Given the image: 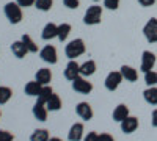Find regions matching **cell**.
I'll return each instance as SVG.
<instances>
[{
	"mask_svg": "<svg viewBox=\"0 0 157 141\" xmlns=\"http://www.w3.org/2000/svg\"><path fill=\"white\" fill-rule=\"evenodd\" d=\"M151 122H152L154 127H157V108L152 111V119H151Z\"/></svg>",
	"mask_w": 157,
	"mask_h": 141,
	"instance_id": "8d00e7d4",
	"label": "cell"
},
{
	"mask_svg": "<svg viewBox=\"0 0 157 141\" xmlns=\"http://www.w3.org/2000/svg\"><path fill=\"white\" fill-rule=\"evenodd\" d=\"M121 74H123V79H126V82H130V83H134V82H137V79H138V72H137V69H134L132 66H121V71H120Z\"/></svg>",
	"mask_w": 157,
	"mask_h": 141,
	"instance_id": "e0dca14e",
	"label": "cell"
},
{
	"mask_svg": "<svg viewBox=\"0 0 157 141\" xmlns=\"http://www.w3.org/2000/svg\"><path fill=\"white\" fill-rule=\"evenodd\" d=\"M99 141H115V139H113V136H112L110 133H105V132H104V133L99 135Z\"/></svg>",
	"mask_w": 157,
	"mask_h": 141,
	"instance_id": "e575fe53",
	"label": "cell"
},
{
	"mask_svg": "<svg viewBox=\"0 0 157 141\" xmlns=\"http://www.w3.org/2000/svg\"><path fill=\"white\" fill-rule=\"evenodd\" d=\"M22 41H24L25 47L29 49V52H32V54H36V52H38V46L35 44V41L32 39L29 35H24V36H22Z\"/></svg>",
	"mask_w": 157,
	"mask_h": 141,
	"instance_id": "4316f807",
	"label": "cell"
},
{
	"mask_svg": "<svg viewBox=\"0 0 157 141\" xmlns=\"http://www.w3.org/2000/svg\"><path fill=\"white\" fill-rule=\"evenodd\" d=\"M78 75H80V65H78L77 61L71 60L66 65V69H64V79L72 82L75 77H78Z\"/></svg>",
	"mask_w": 157,
	"mask_h": 141,
	"instance_id": "9c48e42d",
	"label": "cell"
},
{
	"mask_svg": "<svg viewBox=\"0 0 157 141\" xmlns=\"http://www.w3.org/2000/svg\"><path fill=\"white\" fill-rule=\"evenodd\" d=\"M35 80L39 82L43 86H44V85H49L50 80H52V72H50V69H47V68L38 69V72H36V75H35Z\"/></svg>",
	"mask_w": 157,
	"mask_h": 141,
	"instance_id": "9a60e30c",
	"label": "cell"
},
{
	"mask_svg": "<svg viewBox=\"0 0 157 141\" xmlns=\"http://www.w3.org/2000/svg\"><path fill=\"white\" fill-rule=\"evenodd\" d=\"M41 88H43L41 83L36 82V80H33V82H29L27 85H25L24 91H25V94H27V96H38L39 91H41Z\"/></svg>",
	"mask_w": 157,
	"mask_h": 141,
	"instance_id": "44dd1931",
	"label": "cell"
},
{
	"mask_svg": "<svg viewBox=\"0 0 157 141\" xmlns=\"http://www.w3.org/2000/svg\"><path fill=\"white\" fill-rule=\"evenodd\" d=\"M143 35L148 39V43H157V19L155 17H151L146 25L143 27Z\"/></svg>",
	"mask_w": 157,
	"mask_h": 141,
	"instance_id": "5b68a950",
	"label": "cell"
},
{
	"mask_svg": "<svg viewBox=\"0 0 157 141\" xmlns=\"http://www.w3.org/2000/svg\"><path fill=\"white\" fill-rule=\"evenodd\" d=\"M39 57H41L43 61L49 63V65H55V63L58 61L57 49L54 46H44L41 50H39Z\"/></svg>",
	"mask_w": 157,
	"mask_h": 141,
	"instance_id": "8992f818",
	"label": "cell"
},
{
	"mask_svg": "<svg viewBox=\"0 0 157 141\" xmlns=\"http://www.w3.org/2000/svg\"><path fill=\"white\" fill-rule=\"evenodd\" d=\"M120 124H121V130L124 133H132V132H135L138 129V119L135 116H130V114L126 119H123Z\"/></svg>",
	"mask_w": 157,
	"mask_h": 141,
	"instance_id": "8fae6325",
	"label": "cell"
},
{
	"mask_svg": "<svg viewBox=\"0 0 157 141\" xmlns=\"http://www.w3.org/2000/svg\"><path fill=\"white\" fill-rule=\"evenodd\" d=\"M57 36H58V25L52 24V22L46 24V27L43 28V33H41L43 39L44 41H50V39H54V38H57Z\"/></svg>",
	"mask_w": 157,
	"mask_h": 141,
	"instance_id": "4fadbf2b",
	"label": "cell"
},
{
	"mask_svg": "<svg viewBox=\"0 0 157 141\" xmlns=\"http://www.w3.org/2000/svg\"><path fill=\"white\" fill-rule=\"evenodd\" d=\"M46 107H47L49 111H58L61 108V99H60V96L58 94H52L50 99L46 102Z\"/></svg>",
	"mask_w": 157,
	"mask_h": 141,
	"instance_id": "7402d4cb",
	"label": "cell"
},
{
	"mask_svg": "<svg viewBox=\"0 0 157 141\" xmlns=\"http://www.w3.org/2000/svg\"><path fill=\"white\" fill-rule=\"evenodd\" d=\"M143 97L148 102L149 105H157V88L155 86H149L143 91Z\"/></svg>",
	"mask_w": 157,
	"mask_h": 141,
	"instance_id": "ffe728a7",
	"label": "cell"
},
{
	"mask_svg": "<svg viewBox=\"0 0 157 141\" xmlns=\"http://www.w3.org/2000/svg\"><path fill=\"white\" fill-rule=\"evenodd\" d=\"M145 83H146L148 86L157 85V72H154V71L145 72Z\"/></svg>",
	"mask_w": 157,
	"mask_h": 141,
	"instance_id": "f1b7e54d",
	"label": "cell"
},
{
	"mask_svg": "<svg viewBox=\"0 0 157 141\" xmlns=\"http://www.w3.org/2000/svg\"><path fill=\"white\" fill-rule=\"evenodd\" d=\"M155 65V55L152 52H149V50H145L141 55V65H140V71L141 72H149L152 71Z\"/></svg>",
	"mask_w": 157,
	"mask_h": 141,
	"instance_id": "ba28073f",
	"label": "cell"
},
{
	"mask_svg": "<svg viewBox=\"0 0 157 141\" xmlns=\"http://www.w3.org/2000/svg\"><path fill=\"white\" fill-rule=\"evenodd\" d=\"M83 124L82 122H75L71 125V129L68 132V139L69 141H80L83 138Z\"/></svg>",
	"mask_w": 157,
	"mask_h": 141,
	"instance_id": "7c38bea8",
	"label": "cell"
},
{
	"mask_svg": "<svg viewBox=\"0 0 157 141\" xmlns=\"http://www.w3.org/2000/svg\"><path fill=\"white\" fill-rule=\"evenodd\" d=\"M5 16L11 24H19L22 20V6L17 5V2H8L3 8Z\"/></svg>",
	"mask_w": 157,
	"mask_h": 141,
	"instance_id": "7a4b0ae2",
	"label": "cell"
},
{
	"mask_svg": "<svg viewBox=\"0 0 157 141\" xmlns=\"http://www.w3.org/2000/svg\"><path fill=\"white\" fill-rule=\"evenodd\" d=\"M69 33H71V25L69 24H61V25H58V39L63 43V41H66L68 39V36H69Z\"/></svg>",
	"mask_w": 157,
	"mask_h": 141,
	"instance_id": "d4e9b609",
	"label": "cell"
},
{
	"mask_svg": "<svg viewBox=\"0 0 157 141\" xmlns=\"http://www.w3.org/2000/svg\"><path fill=\"white\" fill-rule=\"evenodd\" d=\"M83 141H99V133H96V132H88V135L83 138Z\"/></svg>",
	"mask_w": 157,
	"mask_h": 141,
	"instance_id": "d6a6232c",
	"label": "cell"
},
{
	"mask_svg": "<svg viewBox=\"0 0 157 141\" xmlns=\"http://www.w3.org/2000/svg\"><path fill=\"white\" fill-rule=\"evenodd\" d=\"M16 2H17V5H19V6H22V8H27V6L35 5L36 0H16Z\"/></svg>",
	"mask_w": 157,
	"mask_h": 141,
	"instance_id": "836d02e7",
	"label": "cell"
},
{
	"mask_svg": "<svg viewBox=\"0 0 157 141\" xmlns=\"http://www.w3.org/2000/svg\"><path fill=\"white\" fill-rule=\"evenodd\" d=\"M113 121H116V122H121L123 119H126L127 116H129V107L127 105H124V104H120L115 110H113Z\"/></svg>",
	"mask_w": 157,
	"mask_h": 141,
	"instance_id": "ac0fdd59",
	"label": "cell"
},
{
	"mask_svg": "<svg viewBox=\"0 0 157 141\" xmlns=\"http://www.w3.org/2000/svg\"><path fill=\"white\" fill-rule=\"evenodd\" d=\"M154 2H157V0H138V3L141 6H152Z\"/></svg>",
	"mask_w": 157,
	"mask_h": 141,
	"instance_id": "d590c367",
	"label": "cell"
},
{
	"mask_svg": "<svg viewBox=\"0 0 157 141\" xmlns=\"http://www.w3.org/2000/svg\"><path fill=\"white\" fill-rule=\"evenodd\" d=\"M96 72V63L93 60L85 61L83 65H80V75L82 77H90Z\"/></svg>",
	"mask_w": 157,
	"mask_h": 141,
	"instance_id": "d6986e66",
	"label": "cell"
},
{
	"mask_svg": "<svg viewBox=\"0 0 157 141\" xmlns=\"http://www.w3.org/2000/svg\"><path fill=\"white\" fill-rule=\"evenodd\" d=\"M94 2H99V0H94Z\"/></svg>",
	"mask_w": 157,
	"mask_h": 141,
	"instance_id": "ab89813d",
	"label": "cell"
},
{
	"mask_svg": "<svg viewBox=\"0 0 157 141\" xmlns=\"http://www.w3.org/2000/svg\"><path fill=\"white\" fill-rule=\"evenodd\" d=\"M14 136H13L11 132L8 130H0V141H13Z\"/></svg>",
	"mask_w": 157,
	"mask_h": 141,
	"instance_id": "1f68e13d",
	"label": "cell"
},
{
	"mask_svg": "<svg viewBox=\"0 0 157 141\" xmlns=\"http://www.w3.org/2000/svg\"><path fill=\"white\" fill-rule=\"evenodd\" d=\"M72 89L75 93H80V94H90L93 91V85H91V82H88L85 77L78 75L72 80Z\"/></svg>",
	"mask_w": 157,
	"mask_h": 141,
	"instance_id": "277c9868",
	"label": "cell"
},
{
	"mask_svg": "<svg viewBox=\"0 0 157 141\" xmlns=\"http://www.w3.org/2000/svg\"><path fill=\"white\" fill-rule=\"evenodd\" d=\"M63 3H64V6L69 8V9H77L78 5H80L78 0H63Z\"/></svg>",
	"mask_w": 157,
	"mask_h": 141,
	"instance_id": "4dcf8cb0",
	"label": "cell"
},
{
	"mask_svg": "<svg viewBox=\"0 0 157 141\" xmlns=\"http://www.w3.org/2000/svg\"><path fill=\"white\" fill-rule=\"evenodd\" d=\"M104 6L109 8V9H118L120 0H104Z\"/></svg>",
	"mask_w": 157,
	"mask_h": 141,
	"instance_id": "f546056e",
	"label": "cell"
},
{
	"mask_svg": "<svg viewBox=\"0 0 157 141\" xmlns=\"http://www.w3.org/2000/svg\"><path fill=\"white\" fill-rule=\"evenodd\" d=\"M49 141H63V139H60L58 136H52V138H49Z\"/></svg>",
	"mask_w": 157,
	"mask_h": 141,
	"instance_id": "74e56055",
	"label": "cell"
},
{
	"mask_svg": "<svg viewBox=\"0 0 157 141\" xmlns=\"http://www.w3.org/2000/svg\"><path fill=\"white\" fill-rule=\"evenodd\" d=\"M11 96H13L11 88H8V86H0V105L6 104V102L11 99Z\"/></svg>",
	"mask_w": 157,
	"mask_h": 141,
	"instance_id": "484cf974",
	"label": "cell"
},
{
	"mask_svg": "<svg viewBox=\"0 0 157 141\" xmlns=\"http://www.w3.org/2000/svg\"><path fill=\"white\" fill-rule=\"evenodd\" d=\"M11 52H13V55H14L16 58H24L25 55H27L29 49L25 47L24 41L21 39V41H14L11 44Z\"/></svg>",
	"mask_w": 157,
	"mask_h": 141,
	"instance_id": "2e32d148",
	"label": "cell"
},
{
	"mask_svg": "<svg viewBox=\"0 0 157 141\" xmlns=\"http://www.w3.org/2000/svg\"><path fill=\"white\" fill-rule=\"evenodd\" d=\"M123 80H124L123 79V74L120 71H113V72H110L107 75V79H105V82H104V85H105V88L109 89V91H115Z\"/></svg>",
	"mask_w": 157,
	"mask_h": 141,
	"instance_id": "52a82bcc",
	"label": "cell"
},
{
	"mask_svg": "<svg viewBox=\"0 0 157 141\" xmlns=\"http://www.w3.org/2000/svg\"><path fill=\"white\" fill-rule=\"evenodd\" d=\"M0 118H2V111H0Z\"/></svg>",
	"mask_w": 157,
	"mask_h": 141,
	"instance_id": "f35d334b",
	"label": "cell"
},
{
	"mask_svg": "<svg viewBox=\"0 0 157 141\" xmlns=\"http://www.w3.org/2000/svg\"><path fill=\"white\" fill-rule=\"evenodd\" d=\"M64 54L69 60H75L77 57H80L85 54V43L83 39L77 38V39H72L69 44H66V49H64Z\"/></svg>",
	"mask_w": 157,
	"mask_h": 141,
	"instance_id": "6da1fadb",
	"label": "cell"
},
{
	"mask_svg": "<svg viewBox=\"0 0 157 141\" xmlns=\"http://www.w3.org/2000/svg\"><path fill=\"white\" fill-rule=\"evenodd\" d=\"M54 94V91H52V88L50 86H47V85H44L43 88H41V91H39V94L36 96L38 97V100L36 102H41V104H46V102L50 99V96Z\"/></svg>",
	"mask_w": 157,
	"mask_h": 141,
	"instance_id": "603a6c76",
	"label": "cell"
},
{
	"mask_svg": "<svg viewBox=\"0 0 157 141\" xmlns=\"http://www.w3.org/2000/svg\"><path fill=\"white\" fill-rule=\"evenodd\" d=\"M49 132L46 129H38L32 133L30 136V141H49Z\"/></svg>",
	"mask_w": 157,
	"mask_h": 141,
	"instance_id": "cb8c5ba5",
	"label": "cell"
},
{
	"mask_svg": "<svg viewBox=\"0 0 157 141\" xmlns=\"http://www.w3.org/2000/svg\"><path fill=\"white\" fill-rule=\"evenodd\" d=\"M47 113H49V110H47L46 104H41V102H36V104L33 105V116H35L38 121L44 122V121L47 119Z\"/></svg>",
	"mask_w": 157,
	"mask_h": 141,
	"instance_id": "5bb4252c",
	"label": "cell"
},
{
	"mask_svg": "<svg viewBox=\"0 0 157 141\" xmlns=\"http://www.w3.org/2000/svg\"><path fill=\"white\" fill-rule=\"evenodd\" d=\"M101 19H102V6L99 5L88 6V9L85 11V16H83V22L86 25H96L101 22Z\"/></svg>",
	"mask_w": 157,
	"mask_h": 141,
	"instance_id": "3957f363",
	"label": "cell"
},
{
	"mask_svg": "<svg viewBox=\"0 0 157 141\" xmlns=\"http://www.w3.org/2000/svg\"><path fill=\"white\" fill-rule=\"evenodd\" d=\"M54 5V0H36L35 2V6L39 9V11H49Z\"/></svg>",
	"mask_w": 157,
	"mask_h": 141,
	"instance_id": "83f0119b",
	"label": "cell"
},
{
	"mask_svg": "<svg viewBox=\"0 0 157 141\" xmlns=\"http://www.w3.org/2000/svg\"><path fill=\"white\" fill-rule=\"evenodd\" d=\"M75 113L85 121L93 119V108H91V105L88 104V102H80V104H77Z\"/></svg>",
	"mask_w": 157,
	"mask_h": 141,
	"instance_id": "30bf717a",
	"label": "cell"
}]
</instances>
